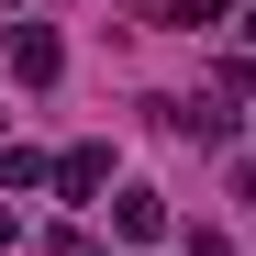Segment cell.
Masks as SVG:
<instances>
[{
  "label": "cell",
  "instance_id": "cell-3",
  "mask_svg": "<svg viewBox=\"0 0 256 256\" xmlns=\"http://www.w3.org/2000/svg\"><path fill=\"white\" fill-rule=\"evenodd\" d=\"M100 178H112V145H67V156H56V190H67V200H90Z\"/></svg>",
  "mask_w": 256,
  "mask_h": 256
},
{
  "label": "cell",
  "instance_id": "cell-5",
  "mask_svg": "<svg viewBox=\"0 0 256 256\" xmlns=\"http://www.w3.org/2000/svg\"><path fill=\"white\" fill-rule=\"evenodd\" d=\"M156 12L178 22V34H212V22H223V0H156Z\"/></svg>",
  "mask_w": 256,
  "mask_h": 256
},
{
  "label": "cell",
  "instance_id": "cell-4",
  "mask_svg": "<svg viewBox=\"0 0 256 256\" xmlns=\"http://www.w3.org/2000/svg\"><path fill=\"white\" fill-rule=\"evenodd\" d=\"M45 178H56V167L34 156V145H0V190H45Z\"/></svg>",
  "mask_w": 256,
  "mask_h": 256
},
{
  "label": "cell",
  "instance_id": "cell-2",
  "mask_svg": "<svg viewBox=\"0 0 256 256\" xmlns=\"http://www.w3.org/2000/svg\"><path fill=\"white\" fill-rule=\"evenodd\" d=\"M112 234L156 256V234H167V200H156V190H122V200H112Z\"/></svg>",
  "mask_w": 256,
  "mask_h": 256
},
{
  "label": "cell",
  "instance_id": "cell-1",
  "mask_svg": "<svg viewBox=\"0 0 256 256\" xmlns=\"http://www.w3.org/2000/svg\"><path fill=\"white\" fill-rule=\"evenodd\" d=\"M0 67H12L22 78V90H56V67H67V45H56V22H12V34H0Z\"/></svg>",
  "mask_w": 256,
  "mask_h": 256
},
{
  "label": "cell",
  "instance_id": "cell-6",
  "mask_svg": "<svg viewBox=\"0 0 256 256\" xmlns=\"http://www.w3.org/2000/svg\"><path fill=\"white\" fill-rule=\"evenodd\" d=\"M12 234H22V212H12V200H0V245H12Z\"/></svg>",
  "mask_w": 256,
  "mask_h": 256
}]
</instances>
